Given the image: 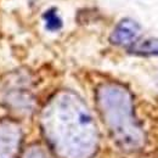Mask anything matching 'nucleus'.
Here are the masks:
<instances>
[{
    "label": "nucleus",
    "instance_id": "obj_5",
    "mask_svg": "<svg viewBox=\"0 0 158 158\" xmlns=\"http://www.w3.org/2000/svg\"><path fill=\"white\" fill-rule=\"evenodd\" d=\"M130 55L141 57H158V38L150 37L138 39L128 49Z\"/></svg>",
    "mask_w": 158,
    "mask_h": 158
},
{
    "label": "nucleus",
    "instance_id": "obj_1",
    "mask_svg": "<svg viewBox=\"0 0 158 158\" xmlns=\"http://www.w3.org/2000/svg\"><path fill=\"white\" fill-rule=\"evenodd\" d=\"M46 138L61 156L89 158L95 151L98 134L84 102L73 93H61L43 112Z\"/></svg>",
    "mask_w": 158,
    "mask_h": 158
},
{
    "label": "nucleus",
    "instance_id": "obj_4",
    "mask_svg": "<svg viewBox=\"0 0 158 158\" xmlns=\"http://www.w3.org/2000/svg\"><path fill=\"white\" fill-rule=\"evenodd\" d=\"M20 141V131L11 123L0 124V158H15Z\"/></svg>",
    "mask_w": 158,
    "mask_h": 158
},
{
    "label": "nucleus",
    "instance_id": "obj_2",
    "mask_svg": "<svg viewBox=\"0 0 158 158\" xmlns=\"http://www.w3.org/2000/svg\"><path fill=\"white\" fill-rule=\"evenodd\" d=\"M98 106L111 135L123 150L134 151L142 146L143 134L127 89L118 84L101 85L98 89Z\"/></svg>",
    "mask_w": 158,
    "mask_h": 158
},
{
    "label": "nucleus",
    "instance_id": "obj_3",
    "mask_svg": "<svg viewBox=\"0 0 158 158\" xmlns=\"http://www.w3.org/2000/svg\"><path fill=\"white\" fill-rule=\"evenodd\" d=\"M140 23L130 17H125L119 21L113 28L110 35V43L116 46H125L128 49L136 40L140 39Z\"/></svg>",
    "mask_w": 158,
    "mask_h": 158
},
{
    "label": "nucleus",
    "instance_id": "obj_6",
    "mask_svg": "<svg viewBox=\"0 0 158 158\" xmlns=\"http://www.w3.org/2000/svg\"><path fill=\"white\" fill-rule=\"evenodd\" d=\"M43 20L45 22V28L49 32H57L63 27V21L59 15L56 7H50L43 14Z\"/></svg>",
    "mask_w": 158,
    "mask_h": 158
},
{
    "label": "nucleus",
    "instance_id": "obj_7",
    "mask_svg": "<svg viewBox=\"0 0 158 158\" xmlns=\"http://www.w3.org/2000/svg\"><path fill=\"white\" fill-rule=\"evenodd\" d=\"M24 158H49V156L38 147H33L31 148L27 153H26V157Z\"/></svg>",
    "mask_w": 158,
    "mask_h": 158
}]
</instances>
